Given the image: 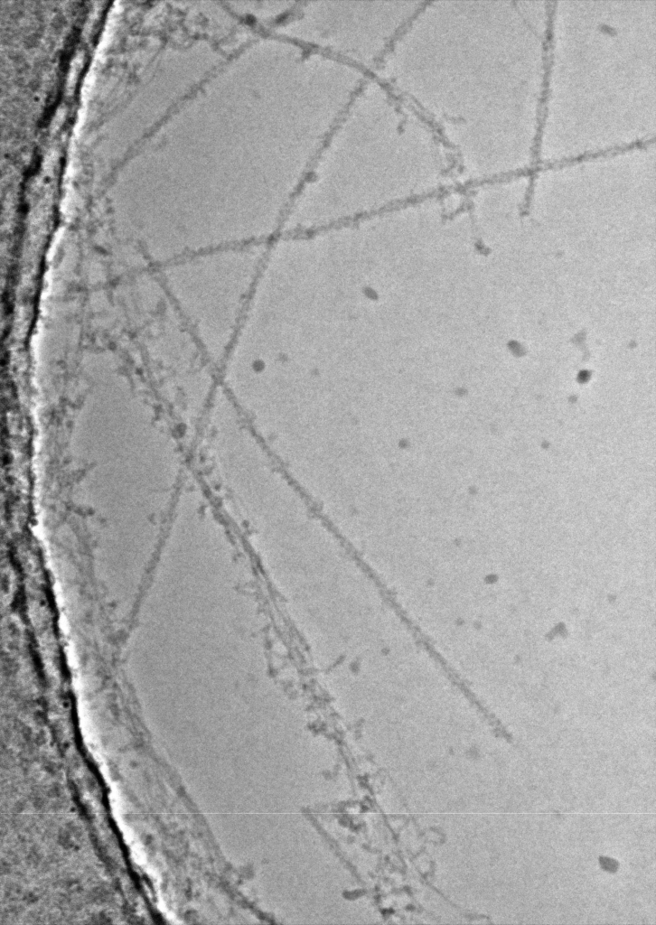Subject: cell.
Instances as JSON below:
<instances>
[{
    "label": "cell",
    "mask_w": 656,
    "mask_h": 925,
    "mask_svg": "<svg viewBox=\"0 0 656 925\" xmlns=\"http://www.w3.org/2000/svg\"><path fill=\"white\" fill-rule=\"evenodd\" d=\"M450 165L447 146L429 121L380 79L368 75L302 184L404 180L435 190Z\"/></svg>",
    "instance_id": "6da1fadb"
},
{
    "label": "cell",
    "mask_w": 656,
    "mask_h": 925,
    "mask_svg": "<svg viewBox=\"0 0 656 925\" xmlns=\"http://www.w3.org/2000/svg\"><path fill=\"white\" fill-rule=\"evenodd\" d=\"M422 2H312L278 27L280 34L362 70H375Z\"/></svg>",
    "instance_id": "7a4b0ae2"
},
{
    "label": "cell",
    "mask_w": 656,
    "mask_h": 925,
    "mask_svg": "<svg viewBox=\"0 0 656 925\" xmlns=\"http://www.w3.org/2000/svg\"><path fill=\"white\" fill-rule=\"evenodd\" d=\"M231 9L236 13L254 14V15L269 17L284 13L290 6L288 2H235L230 3Z\"/></svg>",
    "instance_id": "3957f363"
},
{
    "label": "cell",
    "mask_w": 656,
    "mask_h": 925,
    "mask_svg": "<svg viewBox=\"0 0 656 925\" xmlns=\"http://www.w3.org/2000/svg\"><path fill=\"white\" fill-rule=\"evenodd\" d=\"M599 862H600V864H601L602 868L604 870H605V871L610 872V873H614L615 871H617L618 866H619V864H618L617 861H615L613 858L606 857V856H600L599 857Z\"/></svg>",
    "instance_id": "277c9868"
}]
</instances>
